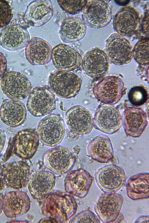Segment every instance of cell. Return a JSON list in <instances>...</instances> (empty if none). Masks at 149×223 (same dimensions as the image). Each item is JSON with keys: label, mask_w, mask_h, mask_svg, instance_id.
Listing matches in <instances>:
<instances>
[{"label": "cell", "mask_w": 149, "mask_h": 223, "mask_svg": "<svg viewBox=\"0 0 149 223\" xmlns=\"http://www.w3.org/2000/svg\"><path fill=\"white\" fill-rule=\"evenodd\" d=\"M128 98L131 104L136 106H140L146 102L148 98V93L146 89L143 86H136L130 90Z\"/></svg>", "instance_id": "4dcf8cb0"}, {"label": "cell", "mask_w": 149, "mask_h": 223, "mask_svg": "<svg viewBox=\"0 0 149 223\" xmlns=\"http://www.w3.org/2000/svg\"><path fill=\"white\" fill-rule=\"evenodd\" d=\"M52 48L50 44L44 39L38 37L32 38L26 47V58L31 65L40 66L50 61Z\"/></svg>", "instance_id": "cb8c5ba5"}, {"label": "cell", "mask_w": 149, "mask_h": 223, "mask_svg": "<svg viewBox=\"0 0 149 223\" xmlns=\"http://www.w3.org/2000/svg\"><path fill=\"white\" fill-rule=\"evenodd\" d=\"M57 1L63 10L72 15L81 12L84 9L88 2L87 0H57Z\"/></svg>", "instance_id": "1f68e13d"}, {"label": "cell", "mask_w": 149, "mask_h": 223, "mask_svg": "<svg viewBox=\"0 0 149 223\" xmlns=\"http://www.w3.org/2000/svg\"><path fill=\"white\" fill-rule=\"evenodd\" d=\"M142 30L143 33L147 37H149V13H146L142 23Z\"/></svg>", "instance_id": "e575fe53"}, {"label": "cell", "mask_w": 149, "mask_h": 223, "mask_svg": "<svg viewBox=\"0 0 149 223\" xmlns=\"http://www.w3.org/2000/svg\"></svg>", "instance_id": "b9f144b4"}, {"label": "cell", "mask_w": 149, "mask_h": 223, "mask_svg": "<svg viewBox=\"0 0 149 223\" xmlns=\"http://www.w3.org/2000/svg\"><path fill=\"white\" fill-rule=\"evenodd\" d=\"M65 130L63 119L59 115L54 114L42 119L37 127L38 134L41 142L50 147L56 146L62 142Z\"/></svg>", "instance_id": "277c9868"}, {"label": "cell", "mask_w": 149, "mask_h": 223, "mask_svg": "<svg viewBox=\"0 0 149 223\" xmlns=\"http://www.w3.org/2000/svg\"><path fill=\"white\" fill-rule=\"evenodd\" d=\"M56 178L54 173L45 170H40L34 173L28 183L29 191L35 199L43 200L52 192Z\"/></svg>", "instance_id": "ffe728a7"}, {"label": "cell", "mask_w": 149, "mask_h": 223, "mask_svg": "<svg viewBox=\"0 0 149 223\" xmlns=\"http://www.w3.org/2000/svg\"><path fill=\"white\" fill-rule=\"evenodd\" d=\"M148 39L139 41L135 44L133 50V56L139 64L144 66L149 64Z\"/></svg>", "instance_id": "f546056e"}, {"label": "cell", "mask_w": 149, "mask_h": 223, "mask_svg": "<svg viewBox=\"0 0 149 223\" xmlns=\"http://www.w3.org/2000/svg\"><path fill=\"white\" fill-rule=\"evenodd\" d=\"M93 124L96 129L104 133L115 134L122 126L121 114L118 109L112 105H101L95 114Z\"/></svg>", "instance_id": "8fae6325"}, {"label": "cell", "mask_w": 149, "mask_h": 223, "mask_svg": "<svg viewBox=\"0 0 149 223\" xmlns=\"http://www.w3.org/2000/svg\"><path fill=\"white\" fill-rule=\"evenodd\" d=\"M48 83L50 89L58 96L68 99L74 97L78 94L82 80L73 73L58 70L50 74Z\"/></svg>", "instance_id": "7a4b0ae2"}, {"label": "cell", "mask_w": 149, "mask_h": 223, "mask_svg": "<svg viewBox=\"0 0 149 223\" xmlns=\"http://www.w3.org/2000/svg\"><path fill=\"white\" fill-rule=\"evenodd\" d=\"M112 15L111 8L104 1L91 0L86 4L82 15L83 20L90 27L100 28L111 21Z\"/></svg>", "instance_id": "7c38bea8"}, {"label": "cell", "mask_w": 149, "mask_h": 223, "mask_svg": "<svg viewBox=\"0 0 149 223\" xmlns=\"http://www.w3.org/2000/svg\"><path fill=\"white\" fill-rule=\"evenodd\" d=\"M13 16V11L8 2L0 0V28L8 25Z\"/></svg>", "instance_id": "836d02e7"}, {"label": "cell", "mask_w": 149, "mask_h": 223, "mask_svg": "<svg viewBox=\"0 0 149 223\" xmlns=\"http://www.w3.org/2000/svg\"><path fill=\"white\" fill-rule=\"evenodd\" d=\"M86 30V24L82 19L78 17H68L65 18L62 22L60 35L64 42L73 43L83 39Z\"/></svg>", "instance_id": "83f0119b"}, {"label": "cell", "mask_w": 149, "mask_h": 223, "mask_svg": "<svg viewBox=\"0 0 149 223\" xmlns=\"http://www.w3.org/2000/svg\"><path fill=\"white\" fill-rule=\"evenodd\" d=\"M7 68V61L4 55L0 51V77L4 75Z\"/></svg>", "instance_id": "d590c367"}, {"label": "cell", "mask_w": 149, "mask_h": 223, "mask_svg": "<svg viewBox=\"0 0 149 223\" xmlns=\"http://www.w3.org/2000/svg\"><path fill=\"white\" fill-rule=\"evenodd\" d=\"M3 174L6 186L13 189H21L27 186L30 168L28 164L23 161H14L8 165Z\"/></svg>", "instance_id": "d4e9b609"}, {"label": "cell", "mask_w": 149, "mask_h": 223, "mask_svg": "<svg viewBox=\"0 0 149 223\" xmlns=\"http://www.w3.org/2000/svg\"><path fill=\"white\" fill-rule=\"evenodd\" d=\"M124 201V198L120 194L104 192L96 202L94 210L103 222H114L120 215Z\"/></svg>", "instance_id": "ba28073f"}, {"label": "cell", "mask_w": 149, "mask_h": 223, "mask_svg": "<svg viewBox=\"0 0 149 223\" xmlns=\"http://www.w3.org/2000/svg\"><path fill=\"white\" fill-rule=\"evenodd\" d=\"M93 180L86 170L79 168L68 173L64 180L65 190L78 198L83 199L88 195Z\"/></svg>", "instance_id": "44dd1931"}, {"label": "cell", "mask_w": 149, "mask_h": 223, "mask_svg": "<svg viewBox=\"0 0 149 223\" xmlns=\"http://www.w3.org/2000/svg\"><path fill=\"white\" fill-rule=\"evenodd\" d=\"M53 13L54 9L51 1L35 0L27 6L23 19L29 25L40 27L51 19Z\"/></svg>", "instance_id": "7402d4cb"}, {"label": "cell", "mask_w": 149, "mask_h": 223, "mask_svg": "<svg viewBox=\"0 0 149 223\" xmlns=\"http://www.w3.org/2000/svg\"><path fill=\"white\" fill-rule=\"evenodd\" d=\"M39 138L37 132L33 129H25L18 131L13 141L14 153L23 159L32 158L38 147Z\"/></svg>", "instance_id": "4fadbf2b"}, {"label": "cell", "mask_w": 149, "mask_h": 223, "mask_svg": "<svg viewBox=\"0 0 149 223\" xmlns=\"http://www.w3.org/2000/svg\"><path fill=\"white\" fill-rule=\"evenodd\" d=\"M0 115L5 124L15 127L26 121V109L24 104L20 101L6 100L4 101L1 105Z\"/></svg>", "instance_id": "484cf974"}, {"label": "cell", "mask_w": 149, "mask_h": 223, "mask_svg": "<svg viewBox=\"0 0 149 223\" xmlns=\"http://www.w3.org/2000/svg\"><path fill=\"white\" fill-rule=\"evenodd\" d=\"M38 222H57L53 218L49 217H48L40 219Z\"/></svg>", "instance_id": "f35d334b"}, {"label": "cell", "mask_w": 149, "mask_h": 223, "mask_svg": "<svg viewBox=\"0 0 149 223\" xmlns=\"http://www.w3.org/2000/svg\"><path fill=\"white\" fill-rule=\"evenodd\" d=\"M125 91L123 80L115 76L104 77L93 88L94 96L99 101L110 105L118 102L123 96Z\"/></svg>", "instance_id": "8992f818"}, {"label": "cell", "mask_w": 149, "mask_h": 223, "mask_svg": "<svg viewBox=\"0 0 149 223\" xmlns=\"http://www.w3.org/2000/svg\"><path fill=\"white\" fill-rule=\"evenodd\" d=\"M1 87L3 93L8 98L19 101L29 95L32 86L25 75L19 72L11 71L3 76Z\"/></svg>", "instance_id": "5b68a950"}, {"label": "cell", "mask_w": 149, "mask_h": 223, "mask_svg": "<svg viewBox=\"0 0 149 223\" xmlns=\"http://www.w3.org/2000/svg\"><path fill=\"white\" fill-rule=\"evenodd\" d=\"M2 211V207L1 204V203L0 202V215H1Z\"/></svg>", "instance_id": "60d3db41"}, {"label": "cell", "mask_w": 149, "mask_h": 223, "mask_svg": "<svg viewBox=\"0 0 149 223\" xmlns=\"http://www.w3.org/2000/svg\"><path fill=\"white\" fill-rule=\"evenodd\" d=\"M134 223H149V216L148 215L141 216L137 218Z\"/></svg>", "instance_id": "74e56055"}, {"label": "cell", "mask_w": 149, "mask_h": 223, "mask_svg": "<svg viewBox=\"0 0 149 223\" xmlns=\"http://www.w3.org/2000/svg\"><path fill=\"white\" fill-rule=\"evenodd\" d=\"M3 174V168L0 163V181L1 180Z\"/></svg>", "instance_id": "ab89813d"}, {"label": "cell", "mask_w": 149, "mask_h": 223, "mask_svg": "<svg viewBox=\"0 0 149 223\" xmlns=\"http://www.w3.org/2000/svg\"><path fill=\"white\" fill-rule=\"evenodd\" d=\"M26 107L29 112L36 117H41L50 114L56 109L55 96L47 87H36L29 94Z\"/></svg>", "instance_id": "52a82bcc"}, {"label": "cell", "mask_w": 149, "mask_h": 223, "mask_svg": "<svg viewBox=\"0 0 149 223\" xmlns=\"http://www.w3.org/2000/svg\"><path fill=\"white\" fill-rule=\"evenodd\" d=\"M149 186L148 173H141L134 175L130 177L127 182V195L133 200L148 199Z\"/></svg>", "instance_id": "f1b7e54d"}, {"label": "cell", "mask_w": 149, "mask_h": 223, "mask_svg": "<svg viewBox=\"0 0 149 223\" xmlns=\"http://www.w3.org/2000/svg\"><path fill=\"white\" fill-rule=\"evenodd\" d=\"M109 60L105 52L95 48L87 52L82 59L83 69L88 76L97 78L104 76L109 68Z\"/></svg>", "instance_id": "ac0fdd59"}, {"label": "cell", "mask_w": 149, "mask_h": 223, "mask_svg": "<svg viewBox=\"0 0 149 223\" xmlns=\"http://www.w3.org/2000/svg\"><path fill=\"white\" fill-rule=\"evenodd\" d=\"M51 58L53 64L57 69L68 71L79 68L82 59L78 51L63 44H59L53 48Z\"/></svg>", "instance_id": "e0dca14e"}, {"label": "cell", "mask_w": 149, "mask_h": 223, "mask_svg": "<svg viewBox=\"0 0 149 223\" xmlns=\"http://www.w3.org/2000/svg\"><path fill=\"white\" fill-rule=\"evenodd\" d=\"M41 209L42 213L57 222L67 221L76 213L77 203L73 196L67 192L56 191L44 199Z\"/></svg>", "instance_id": "6da1fadb"}, {"label": "cell", "mask_w": 149, "mask_h": 223, "mask_svg": "<svg viewBox=\"0 0 149 223\" xmlns=\"http://www.w3.org/2000/svg\"><path fill=\"white\" fill-rule=\"evenodd\" d=\"M97 184L104 192L116 193L124 186L126 177L123 169L110 164L100 168L95 175Z\"/></svg>", "instance_id": "9c48e42d"}, {"label": "cell", "mask_w": 149, "mask_h": 223, "mask_svg": "<svg viewBox=\"0 0 149 223\" xmlns=\"http://www.w3.org/2000/svg\"><path fill=\"white\" fill-rule=\"evenodd\" d=\"M122 118L125 132L127 135L134 138L139 137L148 124L146 113L139 107L127 108L123 112Z\"/></svg>", "instance_id": "603a6c76"}, {"label": "cell", "mask_w": 149, "mask_h": 223, "mask_svg": "<svg viewBox=\"0 0 149 223\" xmlns=\"http://www.w3.org/2000/svg\"><path fill=\"white\" fill-rule=\"evenodd\" d=\"M105 51L109 60L117 65L129 63L133 57L130 42L124 36L116 33L112 34L107 39Z\"/></svg>", "instance_id": "30bf717a"}, {"label": "cell", "mask_w": 149, "mask_h": 223, "mask_svg": "<svg viewBox=\"0 0 149 223\" xmlns=\"http://www.w3.org/2000/svg\"><path fill=\"white\" fill-rule=\"evenodd\" d=\"M6 141L5 134L4 132L0 128V154L4 148Z\"/></svg>", "instance_id": "8d00e7d4"}, {"label": "cell", "mask_w": 149, "mask_h": 223, "mask_svg": "<svg viewBox=\"0 0 149 223\" xmlns=\"http://www.w3.org/2000/svg\"><path fill=\"white\" fill-rule=\"evenodd\" d=\"M69 223H96L100 221L97 216L91 211L86 209L77 213L70 221Z\"/></svg>", "instance_id": "d6a6232c"}, {"label": "cell", "mask_w": 149, "mask_h": 223, "mask_svg": "<svg viewBox=\"0 0 149 223\" xmlns=\"http://www.w3.org/2000/svg\"><path fill=\"white\" fill-rule=\"evenodd\" d=\"M5 215L11 218L24 215L30 210L31 201L27 193L23 191H11L5 193L1 201Z\"/></svg>", "instance_id": "9a60e30c"}, {"label": "cell", "mask_w": 149, "mask_h": 223, "mask_svg": "<svg viewBox=\"0 0 149 223\" xmlns=\"http://www.w3.org/2000/svg\"><path fill=\"white\" fill-rule=\"evenodd\" d=\"M88 154L93 160L101 163H107L114 158L110 139L105 135H99L94 138L87 147Z\"/></svg>", "instance_id": "4316f807"}, {"label": "cell", "mask_w": 149, "mask_h": 223, "mask_svg": "<svg viewBox=\"0 0 149 223\" xmlns=\"http://www.w3.org/2000/svg\"><path fill=\"white\" fill-rule=\"evenodd\" d=\"M140 22V16L137 10L132 6H126L120 8L115 14L113 26L118 34L129 37L137 32Z\"/></svg>", "instance_id": "5bb4252c"}, {"label": "cell", "mask_w": 149, "mask_h": 223, "mask_svg": "<svg viewBox=\"0 0 149 223\" xmlns=\"http://www.w3.org/2000/svg\"><path fill=\"white\" fill-rule=\"evenodd\" d=\"M29 40V35L27 29L19 24L9 25L0 31V44L10 51H16L24 48Z\"/></svg>", "instance_id": "d6986e66"}, {"label": "cell", "mask_w": 149, "mask_h": 223, "mask_svg": "<svg viewBox=\"0 0 149 223\" xmlns=\"http://www.w3.org/2000/svg\"><path fill=\"white\" fill-rule=\"evenodd\" d=\"M72 151L67 147L59 146L47 151L44 154V166L56 175H64L71 171L76 162Z\"/></svg>", "instance_id": "3957f363"}, {"label": "cell", "mask_w": 149, "mask_h": 223, "mask_svg": "<svg viewBox=\"0 0 149 223\" xmlns=\"http://www.w3.org/2000/svg\"><path fill=\"white\" fill-rule=\"evenodd\" d=\"M65 119L69 129L74 134H87L93 129V116L88 110L83 106L77 105L70 108L66 113Z\"/></svg>", "instance_id": "2e32d148"}]
</instances>
